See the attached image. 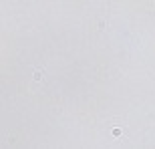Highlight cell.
Here are the masks:
<instances>
[{"label": "cell", "mask_w": 155, "mask_h": 149, "mask_svg": "<svg viewBox=\"0 0 155 149\" xmlns=\"http://www.w3.org/2000/svg\"><path fill=\"white\" fill-rule=\"evenodd\" d=\"M111 135H113V137H119V135H121V127H117V129H113V131H111Z\"/></svg>", "instance_id": "obj_2"}, {"label": "cell", "mask_w": 155, "mask_h": 149, "mask_svg": "<svg viewBox=\"0 0 155 149\" xmlns=\"http://www.w3.org/2000/svg\"><path fill=\"white\" fill-rule=\"evenodd\" d=\"M42 77H44V71L42 69H36L34 71V81H42Z\"/></svg>", "instance_id": "obj_1"}]
</instances>
